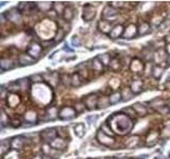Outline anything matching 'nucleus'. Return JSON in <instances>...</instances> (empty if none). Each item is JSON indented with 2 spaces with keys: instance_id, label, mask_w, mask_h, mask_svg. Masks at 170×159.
<instances>
[{
  "instance_id": "nucleus-21",
  "label": "nucleus",
  "mask_w": 170,
  "mask_h": 159,
  "mask_svg": "<svg viewBox=\"0 0 170 159\" xmlns=\"http://www.w3.org/2000/svg\"><path fill=\"white\" fill-rule=\"evenodd\" d=\"M65 33L66 32L64 31L63 29H58V32H56L55 37H54V40H55L56 43H58V41H61L62 39H63V37L65 36Z\"/></svg>"
},
{
  "instance_id": "nucleus-19",
  "label": "nucleus",
  "mask_w": 170,
  "mask_h": 159,
  "mask_svg": "<svg viewBox=\"0 0 170 159\" xmlns=\"http://www.w3.org/2000/svg\"><path fill=\"white\" fill-rule=\"evenodd\" d=\"M109 67H111L112 70H114V71H117V70L120 69V60H119V58L113 57L111 60V63H109Z\"/></svg>"
},
{
  "instance_id": "nucleus-10",
  "label": "nucleus",
  "mask_w": 170,
  "mask_h": 159,
  "mask_svg": "<svg viewBox=\"0 0 170 159\" xmlns=\"http://www.w3.org/2000/svg\"><path fill=\"white\" fill-rule=\"evenodd\" d=\"M152 77L156 80H160V77L163 75V72H164V68L160 65H154L152 67Z\"/></svg>"
},
{
  "instance_id": "nucleus-7",
  "label": "nucleus",
  "mask_w": 170,
  "mask_h": 159,
  "mask_svg": "<svg viewBox=\"0 0 170 159\" xmlns=\"http://www.w3.org/2000/svg\"><path fill=\"white\" fill-rule=\"evenodd\" d=\"M113 28H114V26H113V24H111V21H109V20L102 19V20H100L99 24H98V29L105 34L111 33V31L113 30Z\"/></svg>"
},
{
  "instance_id": "nucleus-17",
  "label": "nucleus",
  "mask_w": 170,
  "mask_h": 159,
  "mask_svg": "<svg viewBox=\"0 0 170 159\" xmlns=\"http://www.w3.org/2000/svg\"><path fill=\"white\" fill-rule=\"evenodd\" d=\"M85 132H86V130H85L84 125H83L82 123H79V124H77V125L75 126V132L78 137H83Z\"/></svg>"
},
{
  "instance_id": "nucleus-28",
  "label": "nucleus",
  "mask_w": 170,
  "mask_h": 159,
  "mask_svg": "<svg viewBox=\"0 0 170 159\" xmlns=\"http://www.w3.org/2000/svg\"><path fill=\"white\" fill-rule=\"evenodd\" d=\"M115 159H117V158H115ZM120 159H124V158H120Z\"/></svg>"
},
{
  "instance_id": "nucleus-27",
  "label": "nucleus",
  "mask_w": 170,
  "mask_h": 159,
  "mask_svg": "<svg viewBox=\"0 0 170 159\" xmlns=\"http://www.w3.org/2000/svg\"><path fill=\"white\" fill-rule=\"evenodd\" d=\"M43 159H53V158H51L49 156H43Z\"/></svg>"
},
{
  "instance_id": "nucleus-2",
  "label": "nucleus",
  "mask_w": 170,
  "mask_h": 159,
  "mask_svg": "<svg viewBox=\"0 0 170 159\" xmlns=\"http://www.w3.org/2000/svg\"><path fill=\"white\" fill-rule=\"evenodd\" d=\"M41 139L44 140L45 142H49L51 143L58 136V132H56L55 128H47V130H43L41 132Z\"/></svg>"
},
{
  "instance_id": "nucleus-18",
  "label": "nucleus",
  "mask_w": 170,
  "mask_h": 159,
  "mask_svg": "<svg viewBox=\"0 0 170 159\" xmlns=\"http://www.w3.org/2000/svg\"><path fill=\"white\" fill-rule=\"evenodd\" d=\"M150 32V26L148 24H141L137 29V34L138 35H143Z\"/></svg>"
},
{
  "instance_id": "nucleus-15",
  "label": "nucleus",
  "mask_w": 170,
  "mask_h": 159,
  "mask_svg": "<svg viewBox=\"0 0 170 159\" xmlns=\"http://www.w3.org/2000/svg\"><path fill=\"white\" fill-rule=\"evenodd\" d=\"M63 17L65 18L66 21H70L75 17V13H73V10L71 7H65L63 12Z\"/></svg>"
},
{
  "instance_id": "nucleus-8",
  "label": "nucleus",
  "mask_w": 170,
  "mask_h": 159,
  "mask_svg": "<svg viewBox=\"0 0 170 159\" xmlns=\"http://www.w3.org/2000/svg\"><path fill=\"white\" fill-rule=\"evenodd\" d=\"M118 14V10H116L115 7H106L103 10V13H102V16H103V18H104L105 20H109L111 19V18H114V17H116V15Z\"/></svg>"
},
{
  "instance_id": "nucleus-12",
  "label": "nucleus",
  "mask_w": 170,
  "mask_h": 159,
  "mask_svg": "<svg viewBox=\"0 0 170 159\" xmlns=\"http://www.w3.org/2000/svg\"><path fill=\"white\" fill-rule=\"evenodd\" d=\"M83 84L81 75L79 73H72L71 74V86L72 87H80Z\"/></svg>"
},
{
  "instance_id": "nucleus-5",
  "label": "nucleus",
  "mask_w": 170,
  "mask_h": 159,
  "mask_svg": "<svg viewBox=\"0 0 170 159\" xmlns=\"http://www.w3.org/2000/svg\"><path fill=\"white\" fill-rule=\"evenodd\" d=\"M18 62L21 66H29V65H33V64L36 63V60L34 57H32L30 54H20L19 57H18Z\"/></svg>"
},
{
  "instance_id": "nucleus-4",
  "label": "nucleus",
  "mask_w": 170,
  "mask_h": 159,
  "mask_svg": "<svg viewBox=\"0 0 170 159\" xmlns=\"http://www.w3.org/2000/svg\"><path fill=\"white\" fill-rule=\"evenodd\" d=\"M7 19L12 22L20 21L21 20V13L17 10V9H12L11 11H7Z\"/></svg>"
},
{
  "instance_id": "nucleus-11",
  "label": "nucleus",
  "mask_w": 170,
  "mask_h": 159,
  "mask_svg": "<svg viewBox=\"0 0 170 159\" xmlns=\"http://www.w3.org/2000/svg\"><path fill=\"white\" fill-rule=\"evenodd\" d=\"M109 104L111 105H114V104H117L122 100V96H121V92L116 91V92H113L109 98Z\"/></svg>"
},
{
  "instance_id": "nucleus-1",
  "label": "nucleus",
  "mask_w": 170,
  "mask_h": 159,
  "mask_svg": "<svg viewBox=\"0 0 170 159\" xmlns=\"http://www.w3.org/2000/svg\"><path fill=\"white\" fill-rule=\"evenodd\" d=\"M77 115H78L77 110L73 107H70V106L62 107L58 110V118L62 119V120H70V119L75 118Z\"/></svg>"
},
{
  "instance_id": "nucleus-14",
  "label": "nucleus",
  "mask_w": 170,
  "mask_h": 159,
  "mask_svg": "<svg viewBox=\"0 0 170 159\" xmlns=\"http://www.w3.org/2000/svg\"><path fill=\"white\" fill-rule=\"evenodd\" d=\"M133 109L135 110L136 115H138V116H145L147 113V109L145 106H143L140 103H137L135 105H133Z\"/></svg>"
},
{
  "instance_id": "nucleus-25",
  "label": "nucleus",
  "mask_w": 170,
  "mask_h": 159,
  "mask_svg": "<svg viewBox=\"0 0 170 159\" xmlns=\"http://www.w3.org/2000/svg\"><path fill=\"white\" fill-rule=\"evenodd\" d=\"M7 92H9L7 89L5 90L3 87H1V99H5V93H7Z\"/></svg>"
},
{
  "instance_id": "nucleus-24",
  "label": "nucleus",
  "mask_w": 170,
  "mask_h": 159,
  "mask_svg": "<svg viewBox=\"0 0 170 159\" xmlns=\"http://www.w3.org/2000/svg\"><path fill=\"white\" fill-rule=\"evenodd\" d=\"M72 43L73 45H78V46H80V39H79V37H77V36H73V38H72Z\"/></svg>"
},
{
  "instance_id": "nucleus-23",
  "label": "nucleus",
  "mask_w": 170,
  "mask_h": 159,
  "mask_svg": "<svg viewBox=\"0 0 170 159\" xmlns=\"http://www.w3.org/2000/svg\"><path fill=\"white\" fill-rule=\"evenodd\" d=\"M30 80H32V82L37 83V82H41V81L44 80V77H43L41 74H34L30 77Z\"/></svg>"
},
{
  "instance_id": "nucleus-16",
  "label": "nucleus",
  "mask_w": 170,
  "mask_h": 159,
  "mask_svg": "<svg viewBox=\"0 0 170 159\" xmlns=\"http://www.w3.org/2000/svg\"><path fill=\"white\" fill-rule=\"evenodd\" d=\"M12 146V143L9 140H3L1 142V155L4 156L9 151H10V147Z\"/></svg>"
},
{
  "instance_id": "nucleus-13",
  "label": "nucleus",
  "mask_w": 170,
  "mask_h": 159,
  "mask_svg": "<svg viewBox=\"0 0 170 159\" xmlns=\"http://www.w3.org/2000/svg\"><path fill=\"white\" fill-rule=\"evenodd\" d=\"M0 66H1V69L2 71L4 70H10L14 68V64L11 60H5V58H2L1 62H0Z\"/></svg>"
},
{
  "instance_id": "nucleus-9",
  "label": "nucleus",
  "mask_w": 170,
  "mask_h": 159,
  "mask_svg": "<svg viewBox=\"0 0 170 159\" xmlns=\"http://www.w3.org/2000/svg\"><path fill=\"white\" fill-rule=\"evenodd\" d=\"M123 26H121V24H117V26H115L114 28H113V30L111 31V33L109 34V37H112L113 39H116L118 38V37H120L123 34Z\"/></svg>"
},
{
  "instance_id": "nucleus-26",
  "label": "nucleus",
  "mask_w": 170,
  "mask_h": 159,
  "mask_svg": "<svg viewBox=\"0 0 170 159\" xmlns=\"http://www.w3.org/2000/svg\"><path fill=\"white\" fill-rule=\"evenodd\" d=\"M166 52L170 56V43H167V46H166Z\"/></svg>"
},
{
  "instance_id": "nucleus-20",
  "label": "nucleus",
  "mask_w": 170,
  "mask_h": 159,
  "mask_svg": "<svg viewBox=\"0 0 170 159\" xmlns=\"http://www.w3.org/2000/svg\"><path fill=\"white\" fill-rule=\"evenodd\" d=\"M97 58L100 60V62H101L102 65H109V63H111V60H112L111 55H109V54H103L102 56H98Z\"/></svg>"
},
{
  "instance_id": "nucleus-22",
  "label": "nucleus",
  "mask_w": 170,
  "mask_h": 159,
  "mask_svg": "<svg viewBox=\"0 0 170 159\" xmlns=\"http://www.w3.org/2000/svg\"><path fill=\"white\" fill-rule=\"evenodd\" d=\"M10 124H11V126H12V127H15V128L20 127V126L22 125L21 121H20L19 119H13V120H11Z\"/></svg>"
},
{
  "instance_id": "nucleus-3",
  "label": "nucleus",
  "mask_w": 170,
  "mask_h": 159,
  "mask_svg": "<svg viewBox=\"0 0 170 159\" xmlns=\"http://www.w3.org/2000/svg\"><path fill=\"white\" fill-rule=\"evenodd\" d=\"M98 101H99V98H98L96 94H88V96H85V99L83 100L86 108L92 110V109H95L96 106H98Z\"/></svg>"
},
{
  "instance_id": "nucleus-6",
  "label": "nucleus",
  "mask_w": 170,
  "mask_h": 159,
  "mask_svg": "<svg viewBox=\"0 0 170 159\" xmlns=\"http://www.w3.org/2000/svg\"><path fill=\"white\" fill-rule=\"evenodd\" d=\"M96 15L95 9L92 7L90 4H86L84 7V14H83V19L85 21H90L94 19V17Z\"/></svg>"
}]
</instances>
